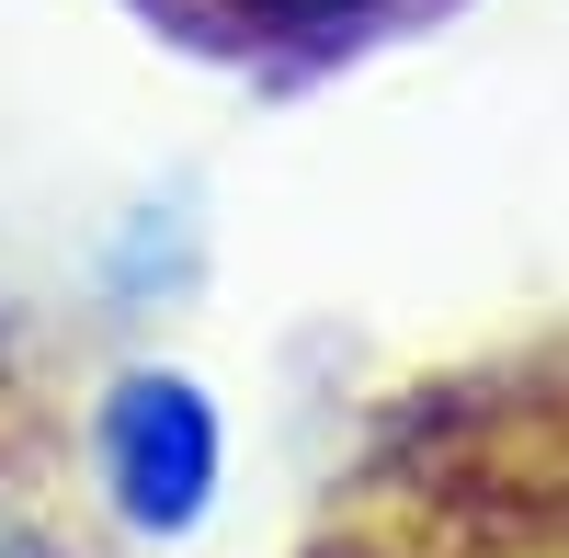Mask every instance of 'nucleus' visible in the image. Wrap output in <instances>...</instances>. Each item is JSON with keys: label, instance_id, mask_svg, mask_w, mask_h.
<instances>
[{"label": "nucleus", "instance_id": "2", "mask_svg": "<svg viewBox=\"0 0 569 558\" xmlns=\"http://www.w3.org/2000/svg\"><path fill=\"white\" fill-rule=\"evenodd\" d=\"M0 558H114L91 468L58 456L34 422H0Z\"/></svg>", "mask_w": 569, "mask_h": 558}, {"label": "nucleus", "instance_id": "3", "mask_svg": "<svg viewBox=\"0 0 569 558\" xmlns=\"http://www.w3.org/2000/svg\"><path fill=\"white\" fill-rule=\"evenodd\" d=\"M376 12H388V0H217V23L273 34V46H330V34H353Z\"/></svg>", "mask_w": 569, "mask_h": 558}, {"label": "nucleus", "instance_id": "1", "mask_svg": "<svg viewBox=\"0 0 569 558\" xmlns=\"http://www.w3.org/2000/svg\"><path fill=\"white\" fill-rule=\"evenodd\" d=\"M217 399L182 377V365H126V377L91 399V434H80V468L103 525L126 536H194L206 501H217Z\"/></svg>", "mask_w": 569, "mask_h": 558}]
</instances>
